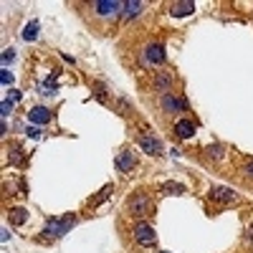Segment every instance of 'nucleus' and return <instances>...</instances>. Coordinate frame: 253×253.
I'll return each mask as SVG.
<instances>
[{
	"instance_id": "obj_1",
	"label": "nucleus",
	"mask_w": 253,
	"mask_h": 253,
	"mask_svg": "<svg viewBox=\"0 0 253 253\" xmlns=\"http://www.w3.org/2000/svg\"><path fill=\"white\" fill-rule=\"evenodd\" d=\"M86 8H89L91 23L96 28H101V31L109 23H114V20L124 13V3H119V0H94V3H89Z\"/></svg>"
},
{
	"instance_id": "obj_2",
	"label": "nucleus",
	"mask_w": 253,
	"mask_h": 253,
	"mask_svg": "<svg viewBox=\"0 0 253 253\" xmlns=\"http://www.w3.org/2000/svg\"><path fill=\"white\" fill-rule=\"evenodd\" d=\"M74 223H76V218H74V215H63V218H53V220H48V223H46V228H43V233H46L48 238H61V236H66L69 230L74 228Z\"/></svg>"
},
{
	"instance_id": "obj_3",
	"label": "nucleus",
	"mask_w": 253,
	"mask_h": 253,
	"mask_svg": "<svg viewBox=\"0 0 253 253\" xmlns=\"http://www.w3.org/2000/svg\"><path fill=\"white\" fill-rule=\"evenodd\" d=\"M126 208H129L132 215L142 218V215H150V213H152V210H155V203L147 198L144 193H137V195H132L129 200H126Z\"/></svg>"
},
{
	"instance_id": "obj_4",
	"label": "nucleus",
	"mask_w": 253,
	"mask_h": 253,
	"mask_svg": "<svg viewBox=\"0 0 253 253\" xmlns=\"http://www.w3.org/2000/svg\"><path fill=\"white\" fill-rule=\"evenodd\" d=\"M160 107H162V112H167V114H177V112H185V109H187V101H185L182 96H177V94H162Z\"/></svg>"
},
{
	"instance_id": "obj_5",
	"label": "nucleus",
	"mask_w": 253,
	"mask_h": 253,
	"mask_svg": "<svg viewBox=\"0 0 253 253\" xmlns=\"http://www.w3.org/2000/svg\"><path fill=\"white\" fill-rule=\"evenodd\" d=\"M142 61L147 63V66H160V63L165 61V48H162L160 43L144 46V51H142Z\"/></svg>"
},
{
	"instance_id": "obj_6",
	"label": "nucleus",
	"mask_w": 253,
	"mask_h": 253,
	"mask_svg": "<svg viewBox=\"0 0 253 253\" xmlns=\"http://www.w3.org/2000/svg\"><path fill=\"white\" fill-rule=\"evenodd\" d=\"M134 238H137V243H142V246H155V243H157L155 228H152L150 223H137V225H134Z\"/></svg>"
},
{
	"instance_id": "obj_7",
	"label": "nucleus",
	"mask_w": 253,
	"mask_h": 253,
	"mask_svg": "<svg viewBox=\"0 0 253 253\" xmlns=\"http://www.w3.org/2000/svg\"><path fill=\"white\" fill-rule=\"evenodd\" d=\"M210 200H218V203H233L236 200V193L230 187H223V185H213L210 187Z\"/></svg>"
},
{
	"instance_id": "obj_8",
	"label": "nucleus",
	"mask_w": 253,
	"mask_h": 253,
	"mask_svg": "<svg viewBox=\"0 0 253 253\" xmlns=\"http://www.w3.org/2000/svg\"><path fill=\"white\" fill-rule=\"evenodd\" d=\"M139 147L147 155H162V142L150 137V134H139Z\"/></svg>"
},
{
	"instance_id": "obj_9",
	"label": "nucleus",
	"mask_w": 253,
	"mask_h": 253,
	"mask_svg": "<svg viewBox=\"0 0 253 253\" xmlns=\"http://www.w3.org/2000/svg\"><path fill=\"white\" fill-rule=\"evenodd\" d=\"M134 152L132 150H124V152H119L117 155V170L119 172H132V167H134Z\"/></svg>"
},
{
	"instance_id": "obj_10",
	"label": "nucleus",
	"mask_w": 253,
	"mask_h": 253,
	"mask_svg": "<svg viewBox=\"0 0 253 253\" xmlns=\"http://www.w3.org/2000/svg\"><path fill=\"white\" fill-rule=\"evenodd\" d=\"M28 122H33V124H48V122H51V109H46V107H33V109L28 112Z\"/></svg>"
},
{
	"instance_id": "obj_11",
	"label": "nucleus",
	"mask_w": 253,
	"mask_h": 253,
	"mask_svg": "<svg viewBox=\"0 0 253 253\" xmlns=\"http://www.w3.org/2000/svg\"><path fill=\"white\" fill-rule=\"evenodd\" d=\"M175 134L180 137V139H190L195 134V124L190 122V119H180L177 124H175Z\"/></svg>"
},
{
	"instance_id": "obj_12",
	"label": "nucleus",
	"mask_w": 253,
	"mask_h": 253,
	"mask_svg": "<svg viewBox=\"0 0 253 253\" xmlns=\"http://www.w3.org/2000/svg\"><path fill=\"white\" fill-rule=\"evenodd\" d=\"M155 89L162 91V94H170V89H172V74H157L155 76Z\"/></svg>"
},
{
	"instance_id": "obj_13",
	"label": "nucleus",
	"mask_w": 253,
	"mask_h": 253,
	"mask_svg": "<svg viewBox=\"0 0 253 253\" xmlns=\"http://www.w3.org/2000/svg\"><path fill=\"white\" fill-rule=\"evenodd\" d=\"M144 10V3H139V0H132V3H124V18H137L139 13Z\"/></svg>"
},
{
	"instance_id": "obj_14",
	"label": "nucleus",
	"mask_w": 253,
	"mask_h": 253,
	"mask_svg": "<svg viewBox=\"0 0 253 253\" xmlns=\"http://www.w3.org/2000/svg\"><path fill=\"white\" fill-rule=\"evenodd\" d=\"M193 10H195V3H190V0H187V3H172L170 5V13L172 15H190Z\"/></svg>"
},
{
	"instance_id": "obj_15",
	"label": "nucleus",
	"mask_w": 253,
	"mask_h": 253,
	"mask_svg": "<svg viewBox=\"0 0 253 253\" xmlns=\"http://www.w3.org/2000/svg\"><path fill=\"white\" fill-rule=\"evenodd\" d=\"M185 193H187V190L180 182H165L162 185V195H185Z\"/></svg>"
},
{
	"instance_id": "obj_16",
	"label": "nucleus",
	"mask_w": 253,
	"mask_h": 253,
	"mask_svg": "<svg viewBox=\"0 0 253 253\" xmlns=\"http://www.w3.org/2000/svg\"><path fill=\"white\" fill-rule=\"evenodd\" d=\"M26 220H28V213H26L23 208H13V210H10V223H13V225H23Z\"/></svg>"
},
{
	"instance_id": "obj_17",
	"label": "nucleus",
	"mask_w": 253,
	"mask_h": 253,
	"mask_svg": "<svg viewBox=\"0 0 253 253\" xmlns=\"http://www.w3.org/2000/svg\"><path fill=\"white\" fill-rule=\"evenodd\" d=\"M23 38H26V41H36V38H38V23H36V20L26 26V31H23Z\"/></svg>"
},
{
	"instance_id": "obj_18",
	"label": "nucleus",
	"mask_w": 253,
	"mask_h": 253,
	"mask_svg": "<svg viewBox=\"0 0 253 253\" xmlns=\"http://www.w3.org/2000/svg\"><path fill=\"white\" fill-rule=\"evenodd\" d=\"M208 155H210V157H215V160L223 157V147H218V144H215V147H208Z\"/></svg>"
},
{
	"instance_id": "obj_19",
	"label": "nucleus",
	"mask_w": 253,
	"mask_h": 253,
	"mask_svg": "<svg viewBox=\"0 0 253 253\" xmlns=\"http://www.w3.org/2000/svg\"><path fill=\"white\" fill-rule=\"evenodd\" d=\"M0 81H3V84H5V86H8V84H13V74L3 69V71H0Z\"/></svg>"
},
{
	"instance_id": "obj_20",
	"label": "nucleus",
	"mask_w": 253,
	"mask_h": 253,
	"mask_svg": "<svg viewBox=\"0 0 253 253\" xmlns=\"http://www.w3.org/2000/svg\"><path fill=\"white\" fill-rule=\"evenodd\" d=\"M10 112H13V104H10V101L5 99V101H3V117H8Z\"/></svg>"
},
{
	"instance_id": "obj_21",
	"label": "nucleus",
	"mask_w": 253,
	"mask_h": 253,
	"mask_svg": "<svg viewBox=\"0 0 253 253\" xmlns=\"http://www.w3.org/2000/svg\"><path fill=\"white\" fill-rule=\"evenodd\" d=\"M15 58V53H13V48H8L5 53H3V63H8V61H13Z\"/></svg>"
},
{
	"instance_id": "obj_22",
	"label": "nucleus",
	"mask_w": 253,
	"mask_h": 253,
	"mask_svg": "<svg viewBox=\"0 0 253 253\" xmlns=\"http://www.w3.org/2000/svg\"><path fill=\"white\" fill-rule=\"evenodd\" d=\"M243 172H246L248 177H253V160H251V162H246V167H243Z\"/></svg>"
},
{
	"instance_id": "obj_23",
	"label": "nucleus",
	"mask_w": 253,
	"mask_h": 253,
	"mask_svg": "<svg viewBox=\"0 0 253 253\" xmlns=\"http://www.w3.org/2000/svg\"><path fill=\"white\" fill-rule=\"evenodd\" d=\"M246 243H253V225H248L246 230Z\"/></svg>"
}]
</instances>
